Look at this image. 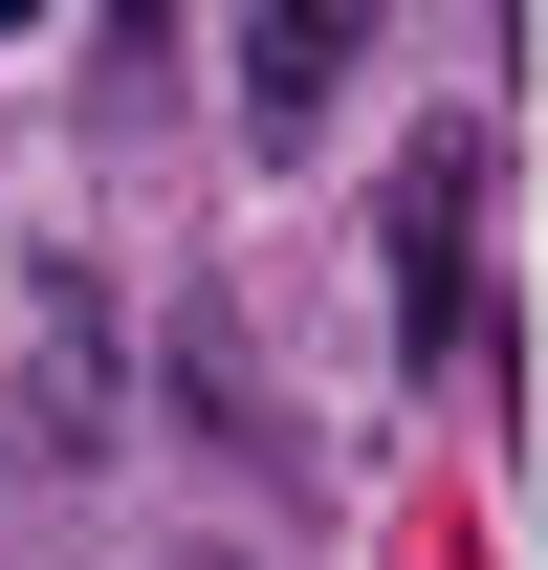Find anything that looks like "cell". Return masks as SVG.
Listing matches in <instances>:
<instances>
[{
    "label": "cell",
    "mask_w": 548,
    "mask_h": 570,
    "mask_svg": "<svg viewBox=\"0 0 548 570\" xmlns=\"http://www.w3.org/2000/svg\"><path fill=\"white\" fill-rule=\"evenodd\" d=\"M351 45H373V0H242V110H264V132H330Z\"/></svg>",
    "instance_id": "1"
},
{
    "label": "cell",
    "mask_w": 548,
    "mask_h": 570,
    "mask_svg": "<svg viewBox=\"0 0 548 570\" xmlns=\"http://www.w3.org/2000/svg\"><path fill=\"white\" fill-rule=\"evenodd\" d=\"M0 22H45V0H0Z\"/></svg>",
    "instance_id": "2"
}]
</instances>
